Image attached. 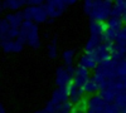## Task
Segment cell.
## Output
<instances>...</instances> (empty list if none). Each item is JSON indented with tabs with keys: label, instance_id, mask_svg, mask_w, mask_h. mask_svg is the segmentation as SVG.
<instances>
[{
	"label": "cell",
	"instance_id": "cell-1",
	"mask_svg": "<svg viewBox=\"0 0 126 113\" xmlns=\"http://www.w3.org/2000/svg\"><path fill=\"white\" fill-rule=\"evenodd\" d=\"M22 13L24 15V18L27 20H32L33 23H44L46 20L49 18L48 13H47V9L43 5H38V6H27L22 10Z\"/></svg>",
	"mask_w": 126,
	"mask_h": 113
},
{
	"label": "cell",
	"instance_id": "cell-2",
	"mask_svg": "<svg viewBox=\"0 0 126 113\" xmlns=\"http://www.w3.org/2000/svg\"><path fill=\"white\" fill-rule=\"evenodd\" d=\"M88 80H90L88 69L85 68V67H82V65H79V67L75 70V73H73V80H72V83L75 84L76 87L83 89V87L87 84Z\"/></svg>",
	"mask_w": 126,
	"mask_h": 113
},
{
	"label": "cell",
	"instance_id": "cell-3",
	"mask_svg": "<svg viewBox=\"0 0 126 113\" xmlns=\"http://www.w3.org/2000/svg\"><path fill=\"white\" fill-rule=\"evenodd\" d=\"M72 78V70L67 68H58L57 75H56V82L61 88H66L71 84Z\"/></svg>",
	"mask_w": 126,
	"mask_h": 113
},
{
	"label": "cell",
	"instance_id": "cell-4",
	"mask_svg": "<svg viewBox=\"0 0 126 113\" xmlns=\"http://www.w3.org/2000/svg\"><path fill=\"white\" fill-rule=\"evenodd\" d=\"M5 19L8 20V22L10 23V25H12V28H19L22 26L23 22L25 20L24 15L22 12H15V13H9L5 15Z\"/></svg>",
	"mask_w": 126,
	"mask_h": 113
},
{
	"label": "cell",
	"instance_id": "cell-5",
	"mask_svg": "<svg viewBox=\"0 0 126 113\" xmlns=\"http://www.w3.org/2000/svg\"><path fill=\"white\" fill-rule=\"evenodd\" d=\"M23 42H20L19 39L12 40V39H6L5 43H3V49L4 52L8 53H15V52H20L23 49Z\"/></svg>",
	"mask_w": 126,
	"mask_h": 113
},
{
	"label": "cell",
	"instance_id": "cell-6",
	"mask_svg": "<svg viewBox=\"0 0 126 113\" xmlns=\"http://www.w3.org/2000/svg\"><path fill=\"white\" fill-rule=\"evenodd\" d=\"M98 63V58L96 57L94 53H86L81 58V62H79V65L85 67L87 69H92L97 65Z\"/></svg>",
	"mask_w": 126,
	"mask_h": 113
},
{
	"label": "cell",
	"instance_id": "cell-7",
	"mask_svg": "<svg viewBox=\"0 0 126 113\" xmlns=\"http://www.w3.org/2000/svg\"><path fill=\"white\" fill-rule=\"evenodd\" d=\"M24 3L20 0H1V10H12V13L20 12Z\"/></svg>",
	"mask_w": 126,
	"mask_h": 113
},
{
	"label": "cell",
	"instance_id": "cell-8",
	"mask_svg": "<svg viewBox=\"0 0 126 113\" xmlns=\"http://www.w3.org/2000/svg\"><path fill=\"white\" fill-rule=\"evenodd\" d=\"M62 58L66 65H71L73 63V59H75V53H73V50H64L62 54Z\"/></svg>",
	"mask_w": 126,
	"mask_h": 113
},
{
	"label": "cell",
	"instance_id": "cell-9",
	"mask_svg": "<svg viewBox=\"0 0 126 113\" xmlns=\"http://www.w3.org/2000/svg\"><path fill=\"white\" fill-rule=\"evenodd\" d=\"M48 54H49L52 58H56L57 54H58V50H57V40H56V38L52 40V43L48 45Z\"/></svg>",
	"mask_w": 126,
	"mask_h": 113
},
{
	"label": "cell",
	"instance_id": "cell-10",
	"mask_svg": "<svg viewBox=\"0 0 126 113\" xmlns=\"http://www.w3.org/2000/svg\"><path fill=\"white\" fill-rule=\"evenodd\" d=\"M93 5H94V0H83V10L88 16L91 15L93 10Z\"/></svg>",
	"mask_w": 126,
	"mask_h": 113
},
{
	"label": "cell",
	"instance_id": "cell-11",
	"mask_svg": "<svg viewBox=\"0 0 126 113\" xmlns=\"http://www.w3.org/2000/svg\"><path fill=\"white\" fill-rule=\"evenodd\" d=\"M0 28H1V37H4V35L8 34L9 30L12 29V25H10V23L4 18V19H1V22H0Z\"/></svg>",
	"mask_w": 126,
	"mask_h": 113
},
{
	"label": "cell",
	"instance_id": "cell-12",
	"mask_svg": "<svg viewBox=\"0 0 126 113\" xmlns=\"http://www.w3.org/2000/svg\"><path fill=\"white\" fill-rule=\"evenodd\" d=\"M44 3H47V0H27V4H29V5H32V6L43 5Z\"/></svg>",
	"mask_w": 126,
	"mask_h": 113
},
{
	"label": "cell",
	"instance_id": "cell-13",
	"mask_svg": "<svg viewBox=\"0 0 126 113\" xmlns=\"http://www.w3.org/2000/svg\"><path fill=\"white\" fill-rule=\"evenodd\" d=\"M117 73H119L120 75H122V77L126 75V63H122V64L119 65V68H117Z\"/></svg>",
	"mask_w": 126,
	"mask_h": 113
},
{
	"label": "cell",
	"instance_id": "cell-14",
	"mask_svg": "<svg viewBox=\"0 0 126 113\" xmlns=\"http://www.w3.org/2000/svg\"><path fill=\"white\" fill-rule=\"evenodd\" d=\"M63 1H64V4L68 6V5H73V4H76L78 0H63Z\"/></svg>",
	"mask_w": 126,
	"mask_h": 113
},
{
	"label": "cell",
	"instance_id": "cell-15",
	"mask_svg": "<svg viewBox=\"0 0 126 113\" xmlns=\"http://www.w3.org/2000/svg\"><path fill=\"white\" fill-rule=\"evenodd\" d=\"M103 1H107V3H112L113 0H103Z\"/></svg>",
	"mask_w": 126,
	"mask_h": 113
},
{
	"label": "cell",
	"instance_id": "cell-16",
	"mask_svg": "<svg viewBox=\"0 0 126 113\" xmlns=\"http://www.w3.org/2000/svg\"><path fill=\"white\" fill-rule=\"evenodd\" d=\"M1 113H4V108H1Z\"/></svg>",
	"mask_w": 126,
	"mask_h": 113
}]
</instances>
